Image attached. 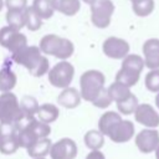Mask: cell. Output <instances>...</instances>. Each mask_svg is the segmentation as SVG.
Listing matches in <instances>:
<instances>
[{
    "instance_id": "obj_4",
    "label": "cell",
    "mask_w": 159,
    "mask_h": 159,
    "mask_svg": "<svg viewBox=\"0 0 159 159\" xmlns=\"http://www.w3.org/2000/svg\"><path fill=\"white\" fill-rule=\"evenodd\" d=\"M104 82H106V77L98 70H88L83 72L80 78V86H81L80 93L82 99L87 102H92L104 87Z\"/></svg>"
},
{
    "instance_id": "obj_22",
    "label": "cell",
    "mask_w": 159,
    "mask_h": 159,
    "mask_svg": "<svg viewBox=\"0 0 159 159\" xmlns=\"http://www.w3.org/2000/svg\"><path fill=\"white\" fill-rule=\"evenodd\" d=\"M31 6L40 15L42 20L51 19L53 16V12L56 11L53 7L52 0H34Z\"/></svg>"
},
{
    "instance_id": "obj_16",
    "label": "cell",
    "mask_w": 159,
    "mask_h": 159,
    "mask_svg": "<svg viewBox=\"0 0 159 159\" xmlns=\"http://www.w3.org/2000/svg\"><path fill=\"white\" fill-rule=\"evenodd\" d=\"M81 99H82L81 93L73 87L63 88L62 92L57 97L58 104L65 107V108H68V109H72V108H76L77 106H80Z\"/></svg>"
},
{
    "instance_id": "obj_40",
    "label": "cell",
    "mask_w": 159,
    "mask_h": 159,
    "mask_svg": "<svg viewBox=\"0 0 159 159\" xmlns=\"http://www.w3.org/2000/svg\"><path fill=\"white\" fill-rule=\"evenodd\" d=\"M130 2H135V1H139V0H129Z\"/></svg>"
},
{
    "instance_id": "obj_29",
    "label": "cell",
    "mask_w": 159,
    "mask_h": 159,
    "mask_svg": "<svg viewBox=\"0 0 159 159\" xmlns=\"http://www.w3.org/2000/svg\"><path fill=\"white\" fill-rule=\"evenodd\" d=\"M25 19H26L25 26L30 31H37L42 26V19L32 9V6H26V9H25Z\"/></svg>"
},
{
    "instance_id": "obj_27",
    "label": "cell",
    "mask_w": 159,
    "mask_h": 159,
    "mask_svg": "<svg viewBox=\"0 0 159 159\" xmlns=\"http://www.w3.org/2000/svg\"><path fill=\"white\" fill-rule=\"evenodd\" d=\"M154 7H155L154 0H139L132 2V10L139 17H145L150 15L154 11Z\"/></svg>"
},
{
    "instance_id": "obj_8",
    "label": "cell",
    "mask_w": 159,
    "mask_h": 159,
    "mask_svg": "<svg viewBox=\"0 0 159 159\" xmlns=\"http://www.w3.org/2000/svg\"><path fill=\"white\" fill-rule=\"evenodd\" d=\"M20 147L19 129L16 124L0 123V153L14 154Z\"/></svg>"
},
{
    "instance_id": "obj_11",
    "label": "cell",
    "mask_w": 159,
    "mask_h": 159,
    "mask_svg": "<svg viewBox=\"0 0 159 159\" xmlns=\"http://www.w3.org/2000/svg\"><path fill=\"white\" fill-rule=\"evenodd\" d=\"M134 140L139 152L144 154L153 153L159 147V132L154 128L143 129L135 135Z\"/></svg>"
},
{
    "instance_id": "obj_32",
    "label": "cell",
    "mask_w": 159,
    "mask_h": 159,
    "mask_svg": "<svg viewBox=\"0 0 159 159\" xmlns=\"http://www.w3.org/2000/svg\"><path fill=\"white\" fill-rule=\"evenodd\" d=\"M144 84L145 88L149 92H159V68L155 70H150L147 75H145V80H144Z\"/></svg>"
},
{
    "instance_id": "obj_1",
    "label": "cell",
    "mask_w": 159,
    "mask_h": 159,
    "mask_svg": "<svg viewBox=\"0 0 159 159\" xmlns=\"http://www.w3.org/2000/svg\"><path fill=\"white\" fill-rule=\"evenodd\" d=\"M12 60L24 66L30 75L35 77H41L50 70V63L46 56L42 55L40 47L37 46H24L12 53Z\"/></svg>"
},
{
    "instance_id": "obj_7",
    "label": "cell",
    "mask_w": 159,
    "mask_h": 159,
    "mask_svg": "<svg viewBox=\"0 0 159 159\" xmlns=\"http://www.w3.org/2000/svg\"><path fill=\"white\" fill-rule=\"evenodd\" d=\"M91 6V21L98 29L109 26L112 15L114 12V4L111 0H98Z\"/></svg>"
},
{
    "instance_id": "obj_13",
    "label": "cell",
    "mask_w": 159,
    "mask_h": 159,
    "mask_svg": "<svg viewBox=\"0 0 159 159\" xmlns=\"http://www.w3.org/2000/svg\"><path fill=\"white\" fill-rule=\"evenodd\" d=\"M51 159H75L77 155V144L70 138H62L50 149Z\"/></svg>"
},
{
    "instance_id": "obj_6",
    "label": "cell",
    "mask_w": 159,
    "mask_h": 159,
    "mask_svg": "<svg viewBox=\"0 0 159 159\" xmlns=\"http://www.w3.org/2000/svg\"><path fill=\"white\" fill-rule=\"evenodd\" d=\"M75 76V67L66 60L56 63L51 70H48V81L53 87L66 88L70 86Z\"/></svg>"
},
{
    "instance_id": "obj_12",
    "label": "cell",
    "mask_w": 159,
    "mask_h": 159,
    "mask_svg": "<svg viewBox=\"0 0 159 159\" xmlns=\"http://www.w3.org/2000/svg\"><path fill=\"white\" fill-rule=\"evenodd\" d=\"M134 135V124L127 119L117 120L108 130L107 137L114 143H125L130 140Z\"/></svg>"
},
{
    "instance_id": "obj_18",
    "label": "cell",
    "mask_w": 159,
    "mask_h": 159,
    "mask_svg": "<svg viewBox=\"0 0 159 159\" xmlns=\"http://www.w3.org/2000/svg\"><path fill=\"white\" fill-rule=\"evenodd\" d=\"M56 11L66 15L73 16L81 9V0H52Z\"/></svg>"
},
{
    "instance_id": "obj_31",
    "label": "cell",
    "mask_w": 159,
    "mask_h": 159,
    "mask_svg": "<svg viewBox=\"0 0 159 159\" xmlns=\"http://www.w3.org/2000/svg\"><path fill=\"white\" fill-rule=\"evenodd\" d=\"M20 107L21 111L24 113V117H35V114H37L39 111V103L34 97L30 96H25L22 97V99L20 101Z\"/></svg>"
},
{
    "instance_id": "obj_36",
    "label": "cell",
    "mask_w": 159,
    "mask_h": 159,
    "mask_svg": "<svg viewBox=\"0 0 159 159\" xmlns=\"http://www.w3.org/2000/svg\"><path fill=\"white\" fill-rule=\"evenodd\" d=\"M155 106H157V108L159 109V92H158L157 96H155Z\"/></svg>"
},
{
    "instance_id": "obj_28",
    "label": "cell",
    "mask_w": 159,
    "mask_h": 159,
    "mask_svg": "<svg viewBox=\"0 0 159 159\" xmlns=\"http://www.w3.org/2000/svg\"><path fill=\"white\" fill-rule=\"evenodd\" d=\"M122 117L119 113L117 112H113V111H109V112H106L104 114H102V117L99 118V122H98V129L104 134L107 135L109 128L117 122Z\"/></svg>"
},
{
    "instance_id": "obj_20",
    "label": "cell",
    "mask_w": 159,
    "mask_h": 159,
    "mask_svg": "<svg viewBox=\"0 0 159 159\" xmlns=\"http://www.w3.org/2000/svg\"><path fill=\"white\" fill-rule=\"evenodd\" d=\"M16 84V75L9 66H4L0 70V92H9Z\"/></svg>"
},
{
    "instance_id": "obj_19",
    "label": "cell",
    "mask_w": 159,
    "mask_h": 159,
    "mask_svg": "<svg viewBox=\"0 0 159 159\" xmlns=\"http://www.w3.org/2000/svg\"><path fill=\"white\" fill-rule=\"evenodd\" d=\"M58 108L52 104V103H45L42 106L39 107V111H37V117L41 122H45L47 124L55 122L57 118H58Z\"/></svg>"
},
{
    "instance_id": "obj_39",
    "label": "cell",
    "mask_w": 159,
    "mask_h": 159,
    "mask_svg": "<svg viewBox=\"0 0 159 159\" xmlns=\"http://www.w3.org/2000/svg\"><path fill=\"white\" fill-rule=\"evenodd\" d=\"M4 5H5V2H4V0H0V11H1V9L4 7Z\"/></svg>"
},
{
    "instance_id": "obj_41",
    "label": "cell",
    "mask_w": 159,
    "mask_h": 159,
    "mask_svg": "<svg viewBox=\"0 0 159 159\" xmlns=\"http://www.w3.org/2000/svg\"><path fill=\"white\" fill-rule=\"evenodd\" d=\"M34 159H43V158H34Z\"/></svg>"
},
{
    "instance_id": "obj_33",
    "label": "cell",
    "mask_w": 159,
    "mask_h": 159,
    "mask_svg": "<svg viewBox=\"0 0 159 159\" xmlns=\"http://www.w3.org/2000/svg\"><path fill=\"white\" fill-rule=\"evenodd\" d=\"M113 101H112V98H111V96H109V93H108V88H102V91L97 94V97L92 101V103H93V106H96V107H98V108H107V107H109L111 106V103H112Z\"/></svg>"
},
{
    "instance_id": "obj_26",
    "label": "cell",
    "mask_w": 159,
    "mask_h": 159,
    "mask_svg": "<svg viewBox=\"0 0 159 159\" xmlns=\"http://www.w3.org/2000/svg\"><path fill=\"white\" fill-rule=\"evenodd\" d=\"M144 66H145L144 65V58L139 55H135V53H132V55L128 53L122 61V67L135 71L138 73H142Z\"/></svg>"
},
{
    "instance_id": "obj_35",
    "label": "cell",
    "mask_w": 159,
    "mask_h": 159,
    "mask_svg": "<svg viewBox=\"0 0 159 159\" xmlns=\"http://www.w3.org/2000/svg\"><path fill=\"white\" fill-rule=\"evenodd\" d=\"M86 159H106V158H104V154L98 149V150H92L86 157Z\"/></svg>"
},
{
    "instance_id": "obj_24",
    "label": "cell",
    "mask_w": 159,
    "mask_h": 159,
    "mask_svg": "<svg viewBox=\"0 0 159 159\" xmlns=\"http://www.w3.org/2000/svg\"><path fill=\"white\" fill-rule=\"evenodd\" d=\"M139 77H140V73L128 70V68H124V67H120V70L116 75V81H118L128 87H132L138 83Z\"/></svg>"
},
{
    "instance_id": "obj_10",
    "label": "cell",
    "mask_w": 159,
    "mask_h": 159,
    "mask_svg": "<svg viewBox=\"0 0 159 159\" xmlns=\"http://www.w3.org/2000/svg\"><path fill=\"white\" fill-rule=\"evenodd\" d=\"M129 43L120 37L111 36L104 40L102 45L103 53L113 60H123L129 53Z\"/></svg>"
},
{
    "instance_id": "obj_15",
    "label": "cell",
    "mask_w": 159,
    "mask_h": 159,
    "mask_svg": "<svg viewBox=\"0 0 159 159\" xmlns=\"http://www.w3.org/2000/svg\"><path fill=\"white\" fill-rule=\"evenodd\" d=\"M144 65L149 70L159 68V39H148L142 47Z\"/></svg>"
},
{
    "instance_id": "obj_5",
    "label": "cell",
    "mask_w": 159,
    "mask_h": 159,
    "mask_svg": "<svg viewBox=\"0 0 159 159\" xmlns=\"http://www.w3.org/2000/svg\"><path fill=\"white\" fill-rule=\"evenodd\" d=\"M24 118L20 103L14 93L2 92L0 94V123L17 124Z\"/></svg>"
},
{
    "instance_id": "obj_38",
    "label": "cell",
    "mask_w": 159,
    "mask_h": 159,
    "mask_svg": "<svg viewBox=\"0 0 159 159\" xmlns=\"http://www.w3.org/2000/svg\"><path fill=\"white\" fill-rule=\"evenodd\" d=\"M155 158H157V159H159V147L155 149Z\"/></svg>"
},
{
    "instance_id": "obj_14",
    "label": "cell",
    "mask_w": 159,
    "mask_h": 159,
    "mask_svg": "<svg viewBox=\"0 0 159 159\" xmlns=\"http://www.w3.org/2000/svg\"><path fill=\"white\" fill-rule=\"evenodd\" d=\"M134 119L147 128H157L159 125V113L148 103L138 104L134 112Z\"/></svg>"
},
{
    "instance_id": "obj_30",
    "label": "cell",
    "mask_w": 159,
    "mask_h": 159,
    "mask_svg": "<svg viewBox=\"0 0 159 159\" xmlns=\"http://www.w3.org/2000/svg\"><path fill=\"white\" fill-rule=\"evenodd\" d=\"M138 99L137 97L132 93L130 96H128L127 98H124L123 101H119L117 102V109L119 111V113L124 114V116H129V114H133L138 107Z\"/></svg>"
},
{
    "instance_id": "obj_23",
    "label": "cell",
    "mask_w": 159,
    "mask_h": 159,
    "mask_svg": "<svg viewBox=\"0 0 159 159\" xmlns=\"http://www.w3.org/2000/svg\"><path fill=\"white\" fill-rule=\"evenodd\" d=\"M129 88L130 87H128V86H125V84H123V83H120L118 81H114L108 87V93H109L112 101H114L117 103V102L123 101L124 98H127L128 96L132 94V92H130Z\"/></svg>"
},
{
    "instance_id": "obj_3",
    "label": "cell",
    "mask_w": 159,
    "mask_h": 159,
    "mask_svg": "<svg viewBox=\"0 0 159 159\" xmlns=\"http://www.w3.org/2000/svg\"><path fill=\"white\" fill-rule=\"evenodd\" d=\"M40 50L45 55L55 56L60 60H67L73 55L75 46L72 41L65 37H60L58 35L50 34L45 35L40 41Z\"/></svg>"
},
{
    "instance_id": "obj_2",
    "label": "cell",
    "mask_w": 159,
    "mask_h": 159,
    "mask_svg": "<svg viewBox=\"0 0 159 159\" xmlns=\"http://www.w3.org/2000/svg\"><path fill=\"white\" fill-rule=\"evenodd\" d=\"M16 125L19 129V143L22 148H27L35 140L48 137L51 133L50 125L40 119H35V117H24Z\"/></svg>"
},
{
    "instance_id": "obj_25",
    "label": "cell",
    "mask_w": 159,
    "mask_h": 159,
    "mask_svg": "<svg viewBox=\"0 0 159 159\" xmlns=\"http://www.w3.org/2000/svg\"><path fill=\"white\" fill-rule=\"evenodd\" d=\"M6 22L9 26L21 30L25 27L26 19H25V10H7L6 11Z\"/></svg>"
},
{
    "instance_id": "obj_37",
    "label": "cell",
    "mask_w": 159,
    "mask_h": 159,
    "mask_svg": "<svg viewBox=\"0 0 159 159\" xmlns=\"http://www.w3.org/2000/svg\"><path fill=\"white\" fill-rule=\"evenodd\" d=\"M83 2H86V4H88V5H91V4H93V2H96V1H98V0H82Z\"/></svg>"
},
{
    "instance_id": "obj_9",
    "label": "cell",
    "mask_w": 159,
    "mask_h": 159,
    "mask_svg": "<svg viewBox=\"0 0 159 159\" xmlns=\"http://www.w3.org/2000/svg\"><path fill=\"white\" fill-rule=\"evenodd\" d=\"M0 45L14 53L27 45V39L20 30L6 25L0 29Z\"/></svg>"
},
{
    "instance_id": "obj_21",
    "label": "cell",
    "mask_w": 159,
    "mask_h": 159,
    "mask_svg": "<svg viewBox=\"0 0 159 159\" xmlns=\"http://www.w3.org/2000/svg\"><path fill=\"white\" fill-rule=\"evenodd\" d=\"M84 144L92 150H98L104 144V134L99 129H91L84 134Z\"/></svg>"
},
{
    "instance_id": "obj_34",
    "label": "cell",
    "mask_w": 159,
    "mask_h": 159,
    "mask_svg": "<svg viewBox=\"0 0 159 159\" xmlns=\"http://www.w3.org/2000/svg\"><path fill=\"white\" fill-rule=\"evenodd\" d=\"M4 2L7 10H25L27 6V0H5Z\"/></svg>"
},
{
    "instance_id": "obj_17",
    "label": "cell",
    "mask_w": 159,
    "mask_h": 159,
    "mask_svg": "<svg viewBox=\"0 0 159 159\" xmlns=\"http://www.w3.org/2000/svg\"><path fill=\"white\" fill-rule=\"evenodd\" d=\"M51 140L45 137V138H40L37 140H35L32 144H30L26 149H27V154L31 158H43L47 154H50V149H51Z\"/></svg>"
}]
</instances>
